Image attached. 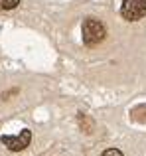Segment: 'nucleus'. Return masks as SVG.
<instances>
[{
    "instance_id": "7ed1b4c3",
    "label": "nucleus",
    "mask_w": 146,
    "mask_h": 156,
    "mask_svg": "<svg viewBox=\"0 0 146 156\" xmlns=\"http://www.w3.org/2000/svg\"><path fill=\"white\" fill-rule=\"evenodd\" d=\"M123 18L130 20H140L146 14V0H123V8H120Z\"/></svg>"
},
{
    "instance_id": "20e7f679",
    "label": "nucleus",
    "mask_w": 146,
    "mask_h": 156,
    "mask_svg": "<svg viewBox=\"0 0 146 156\" xmlns=\"http://www.w3.org/2000/svg\"><path fill=\"white\" fill-rule=\"evenodd\" d=\"M20 4V0H0V10H12Z\"/></svg>"
},
{
    "instance_id": "f257e3e1",
    "label": "nucleus",
    "mask_w": 146,
    "mask_h": 156,
    "mask_svg": "<svg viewBox=\"0 0 146 156\" xmlns=\"http://www.w3.org/2000/svg\"><path fill=\"white\" fill-rule=\"evenodd\" d=\"M105 36H107V30H105V26L99 20L87 18L83 22V42L87 44V46H97V44H101L105 40Z\"/></svg>"
},
{
    "instance_id": "39448f33",
    "label": "nucleus",
    "mask_w": 146,
    "mask_h": 156,
    "mask_svg": "<svg viewBox=\"0 0 146 156\" xmlns=\"http://www.w3.org/2000/svg\"><path fill=\"white\" fill-rule=\"evenodd\" d=\"M101 156H123V152H120L119 148H109V150H105Z\"/></svg>"
},
{
    "instance_id": "f03ea898",
    "label": "nucleus",
    "mask_w": 146,
    "mask_h": 156,
    "mask_svg": "<svg viewBox=\"0 0 146 156\" xmlns=\"http://www.w3.org/2000/svg\"><path fill=\"white\" fill-rule=\"evenodd\" d=\"M0 140H2V144L6 146L8 150H12V152H20V150H24L28 144H30L32 133H30L28 129H24L20 134H14V136H10V134H4Z\"/></svg>"
}]
</instances>
